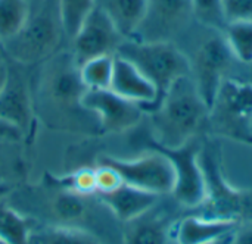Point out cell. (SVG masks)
Here are the masks:
<instances>
[{
  "label": "cell",
  "instance_id": "obj_1",
  "mask_svg": "<svg viewBox=\"0 0 252 244\" xmlns=\"http://www.w3.org/2000/svg\"><path fill=\"white\" fill-rule=\"evenodd\" d=\"M37 82L34 113L37 109L47 125L68 131L100 130L96 115L83 106L87 88L81 81L80 63L72 50H59L41 62Z\"/></svg>",
  "mask_w": 252,
  "mask_h": 244
},
{
  "label": "cell",
  "instance_id": "obj_2",
  "mask_svg": "<svg viewBox=\"0 0 252 244\" xmlns=\"http://www.w3.org/2000/svg\"><path fill=\"white\" fill-rule=\"evenodd\" d=\"M208 112L192 78L177 80L148 112L154 146L177 149L196 140L208 125Z\"/></svg>",
  "mask_w": 252,
  "mask_h": 244
},
{
  "label": "cell",
  "instance_id": "obj_3",
  "mask_svg": "<svg viewBox=\"0 0 252 244\" xmlns=\"http://www.w3.org/2000/svg\"><path fill=\"white\" fill-rule=\"evenodd\" d=\"M46 194L37 197L41 200L40 214L46 218L44 225L68 227L87 231L106 244H123L124 224L111 212L97 194H78L61 181Z\"/></svg>",
  "mask_w": 252,
  "mask_h": 244
},
{
  "label": "cell",
  "instance_id": "obj_4",
  "mask_svg": "<svg viewBox=\"0 0 252 244\" xmlns=\"http://www.w3.org/2000/svg\"><path fill=\"white\" fill-rule=\"evenodd\" d=\"M176 44L188 56L190 78L210 108L220 85L230 77L238 62L224 32L195 21Z\"/></svg>",
  "mask_w": 252,
  "mask_h": 244
},
{
  "label": "cell",
  "instance_id": "obj_5",
  "mask_svg": "<svg viewBox=\"0 0 252 244\" xmlns=\"http://www.w3.org/2000/svg\"><path fill=\"white\" fill-rule=\"evenodd\" d=\"M63 38L59 0H41L30 4L24 27L3 43V53L18 65H35L59 52Z\"/></svg>",
  "mask_w": 252,
  "mask_h": 244
},
{
  "label": "cell",
  "instance_id": "obj_6",
  "mask_svg": "<svg viewBox=\"0 0 252 244\" xmlns=\"http://www.w3.org/2000/svg\"><path fill=\"white\" fill-rule=\"evenodd\" d=\"M115 54L131 62L155 85L157 102L146 112L159 103L177 80L190 77L188 56L176 43H146L127 38L118 46Z\"/></svg>",
  "mask_w": 252,
  "mask_h": 244
},
{
  "label": "cell",
  "instance_id": "obj_7",
  "mask_svg": "<svg viewBox=\"0 0 252 244\" xmlns=\"http://www.w3.org/2000/svg\"><path fill=\"white\" fill-rule=\"evenodd\" d=\"M214 134L241 143H252V82L229 77L220 85L208 112Z\"/></svg>",
  "mask_w": 252,
  "mask_h": 244
},
{
  "label": "cell",
  "instance_id": "obj_8",
  "mask_svg": "<svg viewBox=\"0 0 252 244\" xmlns=\"http://www.w3.org/2000/svg\"><path fill=\"white\" fill-rule=\"evenodd\" d=\"M199 163L207 184L204 217L230 219L238 224H252V190H242L230 186L220 169L216 155L199 152Z\"/></svg>",
  "mask_w": 252,
  "mask_h": 244
},
{
  "label": "cell",
  "instance_id": "obj_9",
  "mask_svg": "<svg viewBox=\"0 0 252 244\" xmlns=\"http://www.w3.org/2000/svg\"><path fill=\"white\" fill-rule=\"evenodd\" d=\"M193 22L192 0H146L142 22L130 40L177 43Z\"/></svg>",
  "mask_w": 252,
  "mask_h": 244
},
{
  "label": "cell",
  "instance_id": "obj_10",
  "mask_svg": "<svg viewBox=\"0 0 252 244\" xmlns=\"http://www.w3.org/2000/svg\"><path fill=\"white\" fill-rule=\"evenodd\" d=\"M114 166L123 181L133 187L154 193L157 196L171 194L176 184V172L173 162L162 152L152 149L133 159H117L105 156L100 159Z\"/></svg>",
  "mask_w": 252,
  "mask_h": 244
},
{
  "label": "cell",
  "instance_id": "obj_11",
  "mask_svg": "<svg viewBox=\"0 0 252 244\" xmlns=\"http://www.w3.org/2000/svg\"><path fill=\"white\" fill-rule=\"evenodd\" d=\"M154 149L170 158L176 172V184L171 193L173 199L185 208H198L207 197V184L199 163L201 147L196 140L177 149Z\"/></svg>",
  "mask_w": 252,
  "mask_h": 244
},
{
  "label": "cell",
  "instance_id": "obj_12",
  "mask_svg": "<svg viewBox=\"0 0 252 244\" xmlns=\"http://www.w3.org/2000/svg\"><path fill=\"white\" fill-rule=\"evenodd\" d=\"M124 40L126 38L118 32L105 10L99 4H94L71 38V50L81 65L96 56L115 54Z\"/></svg>",
  "mask_w": 252,
  "mask_h": 244
},
{
  "label": "cell",
  "instance_id": "obj_13",
  "mask_svg": "<svg viewBox=\"0 0 252 244\" xmlns=\"http://www.w3.org/2000/svg\"><path fill=\"white\" fill-rule=\"evenodd\" d=\"M83 106L96 115L100 130L105 133H124L136 128L145 115L140 105L124 99L111 88L87 90Z\"/></svg>",
  "mask_w": 252,
  "mask_h": 244
},
{
  "label": "cell",
  "instance_id": "obj_14",
  "mask_svg": "<svg viewBox=\"0 0 252 244\" xmlns=\"http://www.w3.org/2000/svg\"><path fill=\"white\" fill-rule=\"evenodd\" d=\"M176 222L159 202L140 217L124 222L123 244H170Z\"/></svg>",
  "mask_w": 252,
  "mask_h": 244
},
{
  "label": "cell",
  "instance_id": "obj_15",
  "mask_svg": "<svg viewBox=\"0 0 252 244\" xmlns=\"http://www.w3.org/2000/svg\"><path fill=\"white\" fill-rule=\"evenodd\" d=\"M0 118L18 127L24 136L30 131L35 113L32 108V97L27 87V82L21 74L13 72L10 68V77L4 88L0 91Z\"/></svg>",
  "mask_w": 252,
  "mask_h": 244
},
{
  "label": "cell",
  "instance_id": "obj_16",
  "mask_svg": "<svg viewBox=\"0 0 252 244\" xmlns=\"http://www.w3.org/2000/svg\"><path fill=\"white\" fill-rule=\"evenodd\" d=\"M109 88L124 99L140 105L145 112L157 102L155 85L131 62L117 54Z\"/></svg>",
  "mask_w": 252,
  "mask_h": 244
},
{
  "label": "cell",
  "instance_id": "obj_17",
  "mask_svg": "<svg viewBox=\"0 0 252 244\" xmlns=\"http://www.w3.org/2000/svg\"><path fill=\"white\" fill-rule=\"evenodd\" d=\"M238 222L230 219L210 218V217H186L176 222L173 228V239L176 244H207L227 240Z\"/></svg>",
  "mask_w": 252,
  "mask_h": 244
},
{
  "label": "cell",
  "instance_id": "obj_18",
  "mask_svg": "<svg viewBox=\"0 0 252 244\" xmlns=\"http://www.w3.org/2000/svg\"><path fill=\"white\" fill-rule=\"evenodd\" d=\"M97 196L123 224L152 209L159 202L161 197L126 183L112 193L97 194Z\"/></svg>",
  "mask_w": 252,
  "mask_h": 244
},
{
  "label": "cell",
  "instance_id": "obj_19",
  "mask_svg": "<svg viewBox=\"0 0 252 244\" xmlns=\"http://www.w3.org/2000/svg\"><path fill=\"white\" fill-rule=\"evenodd\" d=\"M109 16L118 32L127 40L131 38L145 15L146 0H96Z\"/></svg>",
  "mask_w": 252,
  "mask_h": 244
},
{
  "label": "cell",
  "instance_id": "obj_20",
  "mask_svg": "<svg viewBox=\"0 0 252 244\" xmlns=\"http://www.w3.org/2000/svg\"><path fill=\"white\" fill-rule=\"evenodd\" d=\"M34 227V219L13 208L7 199L0 202V240L6 244H30Z\"/></svg>",
  "mask_w": 252,
  "mask_h": 244
},
{
  "label": "cell",
  "instance_id": "obj_21",
  "mask_svg": "<svg viewBox=\"0 0 252 244\" xmlns=\"http://www.w3.org/2000/svg\"><path fill=\"white\" fill-rule=\"evenodd\" d=\"M30 244H106L96 236L75 228L58 225L34 227Z\"/></svg>",
  "mask_w": 252,
  "mask_h": 244
},
{
  "label": "cell",
  "instance_id": "obj_22",
  "mask_svg": "<svg viewBox=\"0 0 252 244\" xmlns=\"http://www.w3.org/2000/svg\"><path fill=\"white\" fill-rule=\"evenodd\" d=\"M115 54H103L87 59L80 65V77L87 90L109 88L114 74Z\"/></svg>",
  "mask_w": 252,
  "mask_h": 244
},
{
  "label": "cell",
  "instance_id": "obj_23",
  "mask_svg": "<svg viewBox=\"0 0 252 244\" xmlns=\"http://www.w3.org/2000/svg\"><path fill=\"white\" fill-rule=\"evenodd\" d=\"M30 15L27 0H0V41L12 38L25 24Z\"/></svg>",
  "mask_w": 252,
  "mask_h": 244
},
{
  "label": "cell",
  "instance_id": "obj_24",
  "mask_svg": "<svg viewBox=\"0 0 252 244\" xmlns=\"http://www.w3.org/2000/svg\"><path fill=\"white\" fill-rule=\"evenodd\" d=\"M223 32L238 62L252 65V21L229 22Z\"/></svg>",
  "mask_w": 252,
  "mask_h": 244
},
{
  "label": "cell",
  "instance_id": "obj_25",
  "mask_svg": "<svg viewBox=\"0 0 252 244\" xmlns=\"http://www.w3.org/2000/svg\"><path fill=\"white\" fill-rule=\"evenodd\" d=\"M96 0H59L61 19L66 38H71L78 31L84 18L94 7Z\"/></svg>",
  "mask_w": 252,
  "mask_h": 244
},
{
  "label": "cell",
  "instance_id": "obj_26",
  "mask_svg": "<svg viewBox=\"0 0 252 244\" xmlns=\"http://www.w3.org/2000/svg\"><path fill=\"white\" fill-rule=\"evenodd\" d=\"M192 4L196 22L224 31L227 21L223 13V0H192Z\"/></svg>",
  "mask_w": 252,
  "mask_h": 244
},
{
  "label": "cell",
  "instance_id": "obj_27",
  "mask_svg": "<svg viewBox=\"0 0 252 244\" xmlns=\"http://www.w3.org/2000/svg\"><path fill=\"white\" fill-rule=\"evenodd\" d=\"M18 141H1L0 143V181L12 184V180L18 178L24 169V162L16 150Z\"/></svg>",
  "mask_w": 252,
  "mask_h": 244
},
{
  "label": "cell",
  "instance_id": "obj_28",
  "mask_svg": "<svg viewBox=\"0 0 252 244\" xmlns=\"http://www.w3.org/2000/svg\"><path fill=\"white\" fill-rule=\"evenodd\" d=\"M61 183L78 194H84V196L96 194L94 169H92V168H81V169L75 171L74 174H71L69 177L61 180Z\"/></svg>",
  "mask_w": 252,
  "mask_h": 244
},
{
  "label": "cell",
  "instance_id": "obj_29",
  "mask_svg": "<svg viewBox=\"0 0 252 244\" xmlns=\"http://www.w3.org/2000/svg\"><path fill=\"white\" fill-rule=\"evenodd\" d=\"M94 180H96V194L112 193L120 186L124 184L120 172L114 166L105 162H99V166L94 168Z\"/></svg>",
  "mask_w": 252,
  "mask_h": 244
},
{
  "label": "cell",
  "instance_id": "obj_30",
  "mask_svg": "<svg viewBox=\"0 0 252 244\" xmlns=\"http://www.w3.org/2000/svg\"><path fill=\"white\" fill-rule=\"evenodd\" d=\"M223 13L227 24L252 21V0H223Z\"/></svg>",
  "mask_w": 252,
  "mask_h": 244
},
{
  "label": "cell",
  "instance_id": "obj_31",
  "mask_svg": "<svg viewBox=\"0 0 252 244\" xmlns=\"http://www.w3.org/2000/svg\"><path fill=\"white\" fill-rule=\"evenodd\" d=\"M24 133L13 124L0 118V143L1 141H21Z\"/></svg>",
  "mask_w": 252,
  "mask_h": 244
},
{
  "label": "cell",
  "instance_id": "obj_32",
  "mask_svg": "<svg viewBox=\"0 0 252 244\" xmlns=\"http://www.w3.org/2000/svg\"><path fill=\"white\" fill-rule=\"evenodd\" d=\"M226 244H252V224H239Z\"/></svg>",
  "mask_w": 252,
  "mask_h": 244
},
{
  "label": "cell",
  "instance_id": "obj_33",
  "mask_svg": "<svg viewBox=\"0 0 252 244\" xmlns=\"http://www.w3.org/2000/svg\"><path fill=\"white\" fill-rule=\"evenodd\" d=\"M9 77H10V65L7 62V57L3 53H0V91L7 84Z\"/></svg>",
  "mask_w": 252,
  "mask_h": 244
},
{
  "label": "cell",
  "instance_id": "obj_34",
  "mask_svg": "<svg viewBox=\"0 0 252 244\" xmlns=\"http://www.w3.org/2000/svg\"><path fill=\"white\" fill-rule=\"evenodd\" d=\"M12 191H13V186L10 183L0 181V202L9 199V196L12 194Z\"/></svg>",
  "mask_w": 252,
  "mask_h": 244
},
{
  "label": "cell",
  "instance_id": "obj_35",
  "mask_svg": "<svg viewBox=\"0 0 252 244\" xmlns=\"http://www.w3.org/2000/svg\"><path fill=\"white\" fill-rule=\"evenodd\" d=\"M30 4H34V3H38V1H41V0H27Z\"/></svg>",
  "mask_w": 252,
  "mask_h": 244
},
{
  "label": "cell",
  "instance_id": "obj_36",
  "mask_svg": "<svg viewBox=\"0 0 252 244\" xmlns=\"http://www.w3.org/2000/svg\"><path fill=\"white\" fill-rule=\"evenodd\" d=\"M0 53H3V43L0 41ZM4 54V53H3Z\"/></svg>",
  "mask_w": 252,
  "mask_h": 244
},
{
  "label": "cell",
  "instance_id": "obj_37",
  "mask_svg": "<svg viewBox=\"0 0 252 244\" xmlns=\"http://www.w3.org/2000/svg\"><path fill=\"white\" fill-rule=\"evenodd\" d=\"M221 242H217V243H207V244H220Z\"/></svg>",
  "mask_w": 252,
  "mask_h": 244
},
{
  "label": "cell",
  "instance_id": "obj_38",
  "mask_svg": "<svg viewBox=\"0 0 252 244\" xmlns=\"http://www.w3.org/2000/svg\"><path fill=\"white\" fill-rule=\"evenodd\" d=\"M0 244H6V243H4V242H3V240H0Z\"/></svg>",
  "mask_w": 252,
  "mask_h": 244
},
{
  "label": "cell",
  "instance_id": "obj_39",
  "mask_svg": "<svg viewBox=\"0 0 252 244\" xmlns=\"http://www.w3.org/2000/svg\"><path fill=\"white\" fill-rule=\"evenodd\" d=\"M251 134H252V128H251Z\"/></svg>",
  "mask_w": 252,
  "mask_h": 244
}]
</instances>
